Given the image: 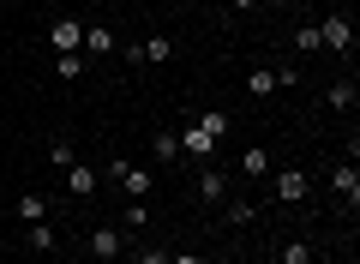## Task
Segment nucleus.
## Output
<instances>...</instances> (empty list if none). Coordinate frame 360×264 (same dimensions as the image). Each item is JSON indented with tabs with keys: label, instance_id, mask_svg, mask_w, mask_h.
<instances>
[{
	"label": "nucleus",
	"instance_id": "18",
	"mask_svg": "<svg viewBox=\"0 0 360 264\" xmlns=\"http://www.w3.org/2000/svg\"><path fill=\"white\" fill-rule=\"evenodd\" d=\"M127 228H150V204H144V199L127 204Z\"/></svg>",
	"mask_w": 360,
	"mask_h": 264
},
{
	"label": "nucleus",
	"instance_id": "10",
	"mask_svg": "<svg viewBox=\"0 0 360 264\" xmlns=\"http://www.w3.org/2000/svg\"><path fill=\"white\" fill-rule=\"evenodd\" d=\"M78 49H84V54H115V37H108V25H90Z\"/></svg>",
	"mask_w": 360,
	"mask_h": 264
},
{
	"label": "nucleus",
	"instance_id": "1",
	"mask_svg": "<svg viewBox=\"0 0 360 264\" xmlns=\"http://www.w3.org/2000/svg\"><path fill=\"white\" fill-rule=\"evenodd\" d=\"M319 49H330V54H348V49H354V25H348L342 13H330V18L319 25Z\"/></svg>",
	"mask_w": 360,
	"mask_h": 264
},
{
	"label": "nucleus",
	"instance_id": "11",
	"mask_svg": "<svg viewBox=\"0 0 360 264\" xmlns=\"http://www.w3.org/2000/svg\"><path fill=\"white\" fill-rule=\"evenodd\" d=\"M156 144V163H180V132H150Z\"/></svg>",
	"mask_w": 360,
	"mask_h": 264
},
{
	"label": "nucleus",
	"instance_id": "15",
	"mask_svg": "<svg viewBox=\"0 0 360 264\" xmlns=\"http://www.w3.org/2000/svg\"><path fill=\"white\" fill-rule=\"evenodd\" d=\"M240 168H246L252 180H258V175H270V151H258V144H252V151L240 156Z\"/></svg>",
	"mask_w": 360,
	"mask_h": 264
},
{
	"label": "nucleus",
	"instance_id": "16",
	"mask_svg": "<svg viewBox=\"0 0 360 264\" xmlns=\"http://www.w3.org/2000/svg\"><path fill=\"white\" fill-rule=\"evenodd\" d=\"M295 54H319V25H300L295 30Z\"/></svg>",
	"mask_w": 360,
	"mask_h": 264
},
{
	"label": "nucleus",
	"instance_id": "12",
	"mask_svg": "<svg viewBox=\"0 0 360 264\" xmlns=\"http://www.w3.org/2000/svg\"><path fill=\"white\" fill-rule=\"evenodd\" d=\"M222 216H229V228H246V222H252V199H229Z\"/></svg>",
	"mask_w": 360,
	"mask_h": 264
},
{
	"label": "nucleus",
	"instance_id": "20",
	"mask_svg": "<svg viewBox=\"0 0 360 264\" xmlns=\"http://www.w3.org/2000/svg\"><path fill=\"white\" fill-rule=\"evenodd\" d=\"M246 90H252V96H270V90H276V73H252V78H246Z\"/></svg>",
	"mask_w": 360,
	"mask_h": 264
},
{
	"label": "nucleus",
	"instance_id": "22",
	"mask_svg": "<svg viewBox=\"0 0 360 264\" xmlns=\"http://www.w3.org/2000/svg\"><path fill=\"white\" fill-rule=\"evenodd\" d=\"M60 78H84V54H60Z\"/></svg>",
	"mask_w": 360,
	"mask_h": 264
},
{
	"label": "nucleus",
	"instance_id": "3",
	"mask_svg": "<svg viewBox=\"0 0 360 264\" xmlns=\"http://www.w3.org/2000/svg\"><path fill=\"white\" fill-rule=\"evenodd\" d=\"M49 42H54V54H78V42H84V25H78V18H54Z\"/></svg>",
	"mask_w": 360,
	"mask_h": 264
},
{
	"label": "nucleus",
	"instance_id": "19",
	"mask_svg": "<svg viewBox=\"0 0 360 264\" xmlns=\"http://www.w3.org/2000/svg\"><path fill=\"white\" fill-rule=\"evenodd\" d=\"M283 264H312V246H307V240H288V246H283Z\"/></svg>",
	"mask_w": 360,
	"mask_h": 264
},
{
	"label": "nucleus",
	"instance_id": "13",
	"mask_svg": "<svg viewBox=\"0 0 360 264\" xmlns=\"http://www.w3.org/2000/svg\"><path fill=\"white\" fill-rule=\"evenodd\" d=\"M49 163H54V168H60V175H66V168L78 163V151H72V139H54V144H49Z\"/></svg>",
	"mask_w": 360,
	"mask_h": 264
},
{
	"label": "nucleus",
	"instance_id": "4",
	"mask_svg": "<svg viewBox=\"0 0 360 264\" xmlns=\"http://www.w3.org/2000/svg\"><path fill=\"white\" fill-rule=\"evenodd\" d=\"M330 187H336V199H342L348 210H354V204H360V168H354V163H336Z\"/></svg>",
	"mask_w": 360,
	"mask_h": 264
},
{
	"label": "nucleus",
	"instance_id": "17",
	"mask_svg": "<svg viewBox=\"0 0 360 264\" xmlns=\"http://www.w3.org/2000/svg\"><path fill=\"white\" fill-rule=\"evenodd\" d=\"M354 96H360L354 84H336V90H330V108H336V114H348V108H354Z\"/></svg>",
	"mask_w": 360,
	"mask_h": 264
},
{
	"label": "nucleus",
	"instance_id": "6",
	"mask_svg": "<svg viewBox=\"0 0 360 264\" xmlns=\"http://www.w3.org/2000/svg\"><path fill=\"white\" fill-rule=\"evenodd\" d=\"M66 192H72V199H90V192H96V168L72 163V168H66Z\"/></svg>",
	"mask_w": 360,
	"mask_h": 264
},
{
	"label": "nucleus",
	"instance_id": "21",
	"mask_svg": "<svg viewBox=\"0 0 360 264\" xmlns=\"http://www.w3.org/2000/svg\"><path fill=\"white\" fill-rule=\"evenodd\" d=\"M30 246L49 252V246H54V228H49V222H30Z\"/></svg>",
	"mask_w": 360,
	"mask_h": 264
},
{
	"label": "nucleus",
	"instance_id": "14",
	"mask_svg": "<svg viewBox=\"0 0 360 264\" xmlns=\"http://www.w3.org/2000/svg\"><path fill=\"white\" fill-rule=\"evenodd\" d=\"M139 54H144V61H156V66H162L168 54H174V42H168V37H150V42H139Z\"/></svg>",
	"mask_w": 360,
	"mask_h": 264
},
{
	"label": "nucleus",
	"instance_id": "24",
	"mask_svg": "<svg viewBox=\"0 0 360 264\" xmlns=\"http://www.w3.org/2000/svg\"><path fill=\"white\" fill-rule=\"evenodd\" d=\"M139 264H168V252H139Z\"/></svg>",
	"mask_w": 360,
	"mask_h": 264
},
{
	"label": "nucleus",
	"instance_id": "9",
	"mask_svg": "<svg viewBox=\"0 0 360 264\" xmlns=\"http://www.w3.org/2000/svg\"><path fill=\"white\" fill-rule=\"evenodd\" d=\"M90 252L115 264V258H120V234H115V228H96V234H90Z\"/></svg>",
	"mask_w": 360,
	"mask_h": 264
},
{
	"label": "nucleus",
	"instance_id": "7",
	"mask_svg": "<svg viewBox=\"0 0 360 264\" xmlns=\"http://www.w3.org/2000/svg\"><path fill=\"white\" fill-rule=\"evenodd\" d=\"M198 199H205V204H222V199H229V175L205 168V175H198Z\"/></svg>",
	"mask_w": 360,
	"mask_h": 264
},
{
	"label": "nucleus",
	"instance_id": "2",
	"mask_svg": "<svg viewBox=\"0 0 360 264\" xmlns=\"http://www.w3.org/2000/svg\"><path fill=\"white\" fill-rule=\"evenodd\" d=\"M108 180H120V187H127V199H144V192L156 187L150 168H132V163H108Z\"/></svg>",
	"mask_w": 360,
	"mask_h": 264
},
{
	"label": "nucleus",
	"instance_id": "8",
	"mask_svg": "<svg viewBox=\"0 0 360 264\" xmlns=\"http://www.w3.org/2000/svg\"><path fill=\"white\" fill-rule=\"evenodd\" d=\"M18 222H49V199L42 192H25L18 199Z\"/></svg>",
	"mask_w": 360,
	"mask_h": 264
},
{
	"label": "nucleus",
	"instance_id": "23",
	"mask_svg": "<svg viewBox=\"0 0 360 264\" xmlns=\"http://www.w3.org/2000/svg\"><path fill=\"white\" fill-rule=\"evenodd\" d=\"M168 264H198V252H168Z\"/></svg>",
	"mask_w": 360,
	"mask_h": 264
},
{
	"label": "nucleus",
	"instance_id": "5",
	"mask_svg": "<svg viewBox=\"0 0 360 264\" xmlns=\"http://www.w3.org/2000/svg\"><path fill=\"white\" fill-rule=\"evenodd\" d=\"M307 187H312V180L300 175V168H288V175H276V187H270V192H276L283 204H300V199H307Z\"/></svg>",
	"mask_w": 360,
	"mask_h": 264
}]
</instances>
